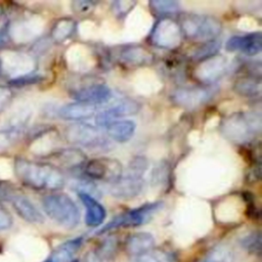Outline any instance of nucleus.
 Returning <instances> with one entry per match:
<instances>
[{
  "instance_id": "34",
  "label": "nucleus",
  "mask_w": 262,
  "mask_h": 262,
  "mask_svg": "<svg viewBox=\"0 0 262 262\" xmlns=\"http://www.w3.org/2000/svg\"><path fill=\"white\" fill-rule=\"evenodd\" d=\"M12 98V92L9 88L0 86V112H2L10 102Z\"/></svg>"
},
{
  "instance_id": "25",
  "label": "nucleus",
  "mask_w": 262,
  "mask_h": 262,
  "mask_svg": "<svg viewBox=\"0 0 262 262\" xmlns=\"http://www.w3.org/2000/svg\"><path fill=\"white\" fill-rule=\"evenodd\" d=\"M122 61L129 66H141L148 63L151 59V55L143 48L134 47L124 50L121 54Z\"/></svg>"
},
{
  "instance_id": "12",
  "label": "nucleus",
  "mask_w": 262,
  "mask_h": 262,
  "mask_svg": "<svg viewBox=\"0 0 262 262\" xmlns=\"http://www.w3.org/2000/svg\"><path fill=\"white\" fill-rule=\"evenodd\" d=\"M230 63L224 56H211L204 59L195 69L194 75L198 80L204 83H213L223 77L229 70Z\"/></svg>"
},
{
  "instance_id": "29",
  "label": "nucleus",
  "mask_w": 262,
  "mask_h": 262,
  "mask_svg": "<svg viewBox=\"0 0 262 262\" xmlns=\"http://www.w3.org/2000/svg\"><path fill=\"white\" fill-rule=\"evenodd\" d=\"M21 133L4 126L3 128H0V148H6L9 145H11L19 136Z\"/></svg>"
},
{
  "instance_id": "36",
  "label": "nucleus",
  "mask_w": 262,
  "mask_h": 262,
  "mask_svg": "<svg viewBox=\"0 0 262 262\" xmlns=\"http://www.w3.org/2000/svg\"><path fill=\"white\" fill-rule=\"evenodd\" d=\"M203 262H230V257L225 251H216Z\"/></svg>"
},
{
  "instance_id": "37",
  "label": "nucleus",
  "mask_w": 262,
  "mask_h": 262,
  "mask_svg": "<svg viewBox=\"0 0 262 262\" xmlns=\"http://www.w3.org/2000/svg\"><path fill=\"white\" fill-rule=\"evenodd\" d=\"M7 26L5 25L3 27L0 28V48L6 43V41L8 40V33H7Z\"/></svg>"
},
{
  "instance_id": "30",
  "label": "nucleus",
  "mask_w": 262,
  "mask_h": 262,
  "mask_svg": "<svg viewBox=\"0 0 262 262\" xmlns=\"http://www.w3.org/2000/svg\"><path fill=\"white\" fill-rule=\"evenodd\" d=\"M150 5L159 13H174L179 10V3L177 1H151Z\"/></svg>"
},
{
  "instance_id": "22",
  "label": "nucleus",
  "mask_w": 262,
  "mask_h": 262,
  "mask_svg": "<svg viewBox=\"0 0 262 262\" xmlns=\"http://www.w3.org/2000/svg\"><path fill=\"white\" fill-rule=\"evenodd\" d=\"M105 128L110 138L117 142H127L133 137L136 125L131 120H117L110 123Z\"/></svg>"
},
{
  "instance_id": "15",
  "label": "nucleus",
  "mask_w": 262,
  "mask_h": 262,
  "mask_svg": "<svg viewBox=\"0 0 262 262\" xmlns=\"http://www.w3.org/2000/svg\"><path fill=\"white\" fill-rule=\"evenodd\" d=\"M228 51H237L247 55H256L262 49V36L260 32L236 35L229 38L225 45Z\"/></svg>"
},
{
  "instance_id": "8",
  "label": "nucleus",
  "mask_w": 262,
  "mask_h": 262,
  "mask_svg": "<svg viewBox=\"0 0 262 262\" xmlns=\"http://www.w3.org/2000/svg\"><path fill=\"white\" fill-rule=\"evenodd\" d=\"M84 173L90 179L101 180L111 184L119 180L124 172L118 160L112 158H97L85 164Z\"/></svg>"
},
{
  "instance_id": "39",
  "label": "nucleus",
  "mask_w": 262,
  "mask_h": 262,
  "mask_svg": "<svg viewBox=\"0 0 262 262\" xmlns=\"http://www.w3.org/2000/svg\"><path fill=\"white\" fill-rule=\"evenodd\" d=\"M1 14H2V13H1V9H0V20H1Z\"/></svg>"
},
{
  "instance_id": "24",
  "label": "nucleus",
  "mask_w": 262,
  "mask_h": 262,
  "mask_svg": "<svg viewBox=\"0 0 262 262\" xmlns=\"http://www.w3.org/2000/svg\"><path fill=\"white\" fill-rule=\"evenodd\" d=\"M57 159L64 167L75 168L84 164L86 156L81 149L72 147L62 149L59 152H57Z\"/></svg>"
},
{
  "instance_id": "19",
  "label": "nucleus",
  "mask_w": 262,
  "mask_h": 262,
  "mask_svg": "<svg viewBox=\"0 0 262 262\" xmlns=\"http://www.w3.org/2000/svg\"><path fill=\"white\" fill-rule=\"evenodd\" d=\"M84 237L77 236L57 246L44 262H71L83 245Z\"/></svg>"
},
{
  "instance_id": "10",
  "label": "nucleus",
  "mask_w": 262,
  "mask_h": 262,
  "mask_svg": "<svg viewBox=\"0 0 262 262\" xmlns=\"http://www.w3.org/2000/svg\"><path fill=\"white\" fill-rule=\"evenodd\" d=\"M152 43L161 48H175L181 42L180 27L170 18L159 20L151 33Z\"/></svg>"
},
{
  "instance_id": "3",
  "label": "nucleus",
  "mask_w": 262,
  "mask_h": 262,
  "mask_svg": "<svg viewBox=\"0 0 262 262\" xmlns=\"http://www.w3.org/2000/svg\"><path fill=\"white\" fill-rule=\"evenodd\" d=\"M224 135L237 143L251 140L261 129L258 114H233L227 117L221 125Z\"/></svg>"
},
{
  "instance_id": "6",
  "label": "nucleus",
  "mask_w": 262,
  "mask_h": 262,
  "mask_svg": "<svg viewBox=\"0 0 262 262\" xmlns=\"http://www.w3.org/2000/svg\"><path fill=\"white\" fill-rule=\"evenodd\" d=\"M66 138L75 145L87 148H99L107 145L104 135L95 126L87 123L70 125L66 130Z\"/></svg>"
},
{
  "instance_id": "2",
  "label": "nucleus",
  "mask_w": 262,
  "mask_h": 262,
  "mask_svg": "<svg viewBox=\"0 0 262 262\" xmlns=\"http://www.w3.org/2000/svg\"><path fill=\"white\" fill-rule=\"evenodd\" d=\"M42 206L49 218L66 228H74L80 222V211L68 194H48L42 200Z\"/></svg>"
},
{
  "instance_id": "9",
  "label": "nucleus",
  "mask_w": 262,
  "mask_h": 262,
  "mask_svg": "<svg viewBox=\"0 0 262 262\" xmlns=\"http://www.w3.org/2000/svg\"><path fill=\"white\" fill-rule=\"evenodd\" d=\"M43 30V23L36 16L21 17L7 26L8 38L13 42L24 44L34 40Z\"/></svg>"
},
{
  "instance_id": "21",
  "label": "nucleus",
  "mask_w": 262,
  "mask_h": 262,
  "mask_svg": "<svg viewBox=\"0 0 262 262\" xmlns=\"http://www.w3.org/2000/svg\"><path fill=\"white\" fill-rule=\"evenodd\" d=\"M96 105L84 103V102H73L61 106L58 110V117L67 121H80L90 118L95 114Z\"/></svg>"
},
{
  "instance_id": "11",
  "label": "nucleus",
  "mask_w": 262,
  "mask_h": 262,
  "mask_svg": "<svg viewBox=\"0 0 262 262\" xmlns=\"http://www.w3.org/2000/svg\"><path fill=\"white\" fill-rule=\"evenodd\" d=\"M139 103L133 99L124 98L118 100L108 107L97 113L95 122L98 126L106 127L110 123L120 120L126 116H132L139 111Z\"/></svg>"
},
{
  "instance_id": "31",
  "label": "nucleus",
  "mask_w": 262,
  "mask_h": 262,
  "mask_svg": "<svg viewBox=\"0 0 262 262\" xmlns=\"http://www.w3.org/2000/svg\"><path fill=\"white\" fill-rule=\"evenodd\" d=\"M219 48V44L214 40V41H211L210 43L206 44L204 47L200 48L193 55L194 58H202V59H206V58H209L211 56H214L215 53L217 52Z\"/></svg>"
},
{
  "instance_id": "17",
  "label": "nucleus",
  "mask_w": 262,
  "mask_h": 262,
  "mask_svg": "<svg viewBox=\"0 0 262 262\" xmlns=\"http://www.w3.org/2000/svg\"><path fill=\"white\" fill-rule=\"evenodd\" d=\"M8 201L12 204V207L18 216H20L27 222L41 223L44 221V217L41 212L27 196L13 191Z\"/></svg>"
},
{
  "instance_id": "28",
  "label": "nucleus",
  "mask_w": 262,
  "mask_h": 262,
  "mask_svg": "<svg viewBox=\"0 0 262 262\" xmlns=\"http://www.w3.org/2000/svg\"><path fill=\"white\" fill-rule=\"evenodd\" d=\"M234 89L243 96H257L261 92V83L254 79H242L236 81Z\"/></svg>"
},
{
  "instance_id": "38",
  "label": "nucleus",
  "mask_w": 262,
  "mask_h": 262,
  "mask_svg": "<svg viewBox=\"0 0 262 262\" xmlns=\"http://www.w3.org/2000/svg\"><path fill=\"white\" fill-rule=\"evenodd\" d=\"M1 73H2V71H1V62H0V75H1Z\"/></svg>"
},
{
  "instance_id": "4",
  "label": "nucleus",
  "mask_w": 262,
  "mask_h": 262,
  "mask_svg": "<svg viewBox=\"0 0 262 262\" xmlns=\"http://www.w3.org/2000/svg\"><path fill=\"white\" fill-rule=\"evenodd\" d=\"M162 207L161 202L143 204L142 206L132 209L128 212L121 213L110 220L106 224H104L100 229L96 230V234H102L107 231L117 229V228H125V227H135L140 226L148 220L160 210Z\"/></svg>"
},
{
  "instance_id": "26",
  "label": "nucleus",
  "mask_w": 262,
  "mask_h": 262,
  "mask_svg": "<svg viewBox=\"0 0 262 262\" xmlns=\"http://www.w3.org/2000/svg\"><path fill=\"white\" fill-rule=\"evenodd\" d=\"M74 30L75 21L72 18H60L54 24L51 30V37L56 42H62L73 34Z\"/></svg>"
},
{
  "instance_id": "5",
  "label": "nucleus",
  "mask_w": 262,
  "mask_h": 262,
  "mask_svg": "<svg viewBox=\"0 0 262 262\" xmlns=\"http://www.w3.org/2000/svg\"><path fill=\"white\" fill-rule=\"evenodd\" d=\"M181 28L185 35L192 40L211 42L220 34L221 23L213 16L189 14L183 17Z\"/></svg>"
},
{
  "instance_id": "27",
  "label": "nucleus",
  "mask_w": 262,
  "mask_h": 262,
  "mask_svg": "<svg viewBox=\"0 0 262 262\" xmlns=\"http://www.w3.org/2000/svg\"><path fill=\"white\" fill-rule=\"evenodd\" d=\"M132 262H177L175 256L164 250H150L144 254L136 256Z\"/></svg>"
},
{
  "instance_id": "18",
  "label": "nucleus",
  "mask_w": 262,
  "mask_h": 262,
  "mask_svg": "<svg viewBox=\"0 0 262 262\" xmlns=\"http://www.w3.org/2000/svg\"><path fill=\"white\" fill-rule=\"evenodd\" d=\"M78 195L85 208V223L91 227L100 225L104 221L106 215L103 206L89 193L79 192Z\"/></svg>"
},
{
  "instance_id": "32",
  "label": "nucleus",
  "mask_w": 262,
  "mask_h": 262,
  "mask_svg": "<svg viewBox=\"0 0 262 262\" xmlns=\"http://www.w3.org/2000/svg\"><path fill=\"white\" fill-rule=\"evenodd\" d=\"M134 5H135V2H131V1H117L113 3V9L116 14L122 15V14H126Z\"/></svg>"
},
{
  "instance_id": "33",
  "label": "nucleus",
  "mask_w": 262,
  "mask_h": 262,
  "mask_svg": "<svg viewBox=\"0 0 262 262\" xmlns=\"http://www.w3.org/2000/svg\"><path fill=\"white\" fill-rule=\"evenodd\" d=\"M12 225V218L8 211L0 204V230L8 229Z\"/></svg>"
},
{
  "instance_id": "20",
  "label": "nucleus",
  "mask_w": 262,
  "mask_h": 262,
  "mask_svg": "<svg viewBox=\"0 0 262 262\" xmlns=\"http://www.w3.org/2000/svg\"><path fill=\"white\" fill-rule=\"evenodd\" d=\"M117 256V242L107 238L89 251L83 262H115Z\"/></svg>"
},
{
  "instance_id": "14",
  "label": "nucleus",
  "mask_w": 262,
  "mask_h": 262,
  "mask_svg": "<svg viewBox=\"0 0 262 262\" xmlns=\"http://www.w3.org/2000/svg\"><path fill=\"white\" fill-rule=\"evenodd\" d=\"M171 98L175 104L191 110L206 103L211 98V92L200 87L179 88L172 93Z\"/></svg>"
},
{
  "instance_id": "23",
  "label": "nucleus",
  "mask_w": 262,
  "mask_h": 262,
  "mask_svg": "<svg viewBox=\"0 0 262 262\" xmlns=\"http://www.w3.org/2000/svg\"><path fill=\"white\" fill-rule=\"evenodd\" d=\"M154 246L155 238L148 232L133 233L126 241L127 252L134 256H139L152 250Z\"/></svg>"
},
{
  "instance_id": "7",
  "label": "nucleus",
  "mask_w": 262,
  "mask_h": 262,
  "mask_svg": "<svg viewBox=\"0 0 262 262\" xmlns=\"http://www.w3.org/2000/svg\"><path fill=\"white\" fill-rule=\"evenodd\" d=\"M1 71L11 78V81L21 79L34 73L35 60L21 51L6 50L0 55Z\"/></svg>"
},
{
  "instance_id": "16",
  "label": "nucleus",
  "mask_w": 262,
  "mask_h": 262,
  "mask_svg": "<svg viewBox=\"0 0 262 262\" xmlns=\"http://www.w3.org/2000/svg\"><path fill=\"white\" fill-rule=\"evenodd\" d=\"M72 96L76 101L97 106L111 99L112 90L104 84H91L75 90Z\"/></svg>"
},
{
  "instance_id": "1",
  "label": "nucleus",
  "mask_w": 262,
  "mask_h": 262,
  "mask_svg": "<svg viewBox=\"0 0 262 262\" xmlns=\"http://www.w3.org/2000/svg\"><path fill=\"white\" fill-rule=\"evenodd\" d=\"M13 170L23 183L34 189L56 190L64 185L63 174L57 167L50 164L16 158Z\"/></svg>"
},
{
  "instance_id": "13",
  "label": "nucleus",
  "mask_w": 262,
  "mask_h": 262,
  "mask_svg": "<svg viewBox=\"0 0 262 262\" xmlns=\"http://www.w3.org/2000/svg\"><path fill=\"white\" fill-rule=\"evenodd\" d=\"M143 185V177L126 172L119 180L108 184V192L115 198L131 199L141 192Z\"/></svg>"
},
{
  "instance_id": "35",
  "label": "nucleus",
  "mask_w": 262,
  "mask_h": 262,
  "mask_svg": "<svg viewBox=\"0 0 262 262\" xmlns=\"http://www.w3.org/2000/svg\"><path fill=\"white\" fill-rule=\"evenodd\" d=\"M73 7L78 13H87L93 9L94 3L91 1H75L73 2Z\"/></svg>"
}]
</instances>
